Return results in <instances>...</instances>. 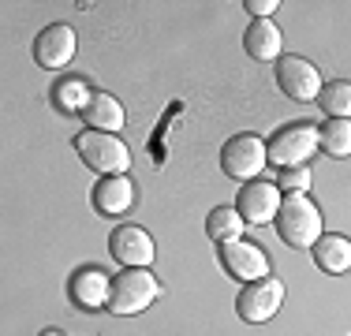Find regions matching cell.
I'll use <instances>...</instances> for the list:
<instances>
[{
    "label": "cell",
    "instance_id": "cell-17",
    "mask_svg": "<svg viewBox=\"0 0 351 336\" xmlns=\"http://www.w3.org/2000/svg\"><path fill=\"white\" fill-rule=\"evenodd\" d=\"M97 90H90L86 79H79V75H68V79H60L53 86V105L60 108V112H79L90 105V97H94Z\"/></svg>",
    "mask_w": 351,
    "mask_h": 336
},
{
    "label": "cell",
    "instance_id": "cell-20",
    "mask_svg": "<svg viewBox=\"0 0 351 336\" xmlns=\"http://www.w3.org/2000/svg\"><path fill=\"white\" fill-rule=\"evenodd\" d=\"M317 146L329 157H351V120H325L317 128Z\"/></svg>",
    "mask_w": 351,
    "mask_h": 336
},
{
    "label": "cell",
    "instance_id": "cell-13",
    "mask_svg": "<svg viewBox=\"0 0 351 336\" xmlns=\"http://www.w3.org/2000/svg\"><path fill=\"white\" fill-rule=\"evenodd\" d=\"M135 206V183L128 176H101L94 187V209L101 217H123Z\"/></svg>",
    "mask_w": 351,
    "mask_h": 336
},
{
    "label": "cell",
    "instance_id": "cell-21",
    "mask_svg": "<svg viewBox=\"0 0 351 336\" xmlns=\"http://www.w3.org/2000/svg\"><path fill=\"white\" fill-rule=\"evenodd\" d=\"M277 187L284 195H306V187H311V168H280V180Z\"/></svg>",
    "mask_w": 351,
    "mask_h": 336
},
{
    "label": "cell",
    "instance_id": "cell-18",
    "mask_svg": "<svg viewBox=\"0 0 351 336\" xmlns=\"http://www.w3.org/2000/svg\"><path fill=\"white\" fill-rule=\"evenodd\" d=\"M247 221L239 217L236 206H217L210 217H206V235L213 243H232V239H243Z\"/></svg>",
    "mask_w": 351,
    "mask_h": 336
},
{
    "label": "cell",
    "instance_id": "cell-14",
    "mask_svg": "<svg viewBox=\"0 0 351 336\" xmlns=\"http://www.w3.org/2000/svg\"><path fill=\"white\" fill-rule=\"evenodd\" d=\"M82 123H86V131L120 134V128L128 123V112H123L120 97H112V94H105V90H97V94L90 97V105L82 108Z\"/></svg>",
    "mask_w": 351,
    "mask_h": 336
},
{
    "label": "cell",
    "instance_id": "cell-3",
    "mask_svg": "<svg viewBox=\"0 0 351 336\" xmlns=\"http://www.w3.org/2000/svg\"><path fill=\"white\" fill-rule=\"evenodd\" d=\"M157 299H161V280L149 269H123V273L112 276V299H108L112 314H120V317L142 314Z\"/></svg>",
    "mask_w": 351,
    "mask_h": 336
},
{
    "label": "cell",
    "instance_id": "cell-10",
    "mask_svg": "<svg viewBox=\"0 0 351 336\" xmlns=\"http://www.w3.org/2000/svg\"><path fill=\"white\" fill-rule=\"evenodd\" d=\"M280 202H284V191L277 183H265V180H250L239 187V198H236V209L247 224H269L277 221L280 213Z\"/></svg>",
    "mask_w": 351,
    "mask_h": 336
},
{
    "label": "cell",
    "instance_id": "cell-15",
    "mask_svg": "<svg viewBox=\"0 0 351 336\" xmlns=\"http://www.w3.org/2000/svg\"><path fill=\"white\" fill-rule=\"evenodd\" d=\"M243 49L250 60L258 64H269V60H280V49H284V38H280V27L273 19H254L243 34Z\"/></svg>",
    "mask_w": 351,
    "mask_h": 336
},
{
    "label": "cell",
    "instance_id": "cell-16",
    "mask_svg": "<svg viewBox=\"0 0 351 336\" xmlns=\"http://www.w3.org/2000/svg\"><path fill=\"white\" fill-rule=\"evenodd\" d=\"M311 250H314V262H317L322 273L340 276V273H348V269H351V239H348V235H329V232H325Z\"/></svg>",
    "mask_w": 351,
    "mask_h": 336
},
{
    "label": "cell",
    "instance_id": "cell-4",
    "mask_svg": "<svg viewBox=\"0 0 351 336\" xmlns=\"http://www.w3.org/2000/svg\"><path fill=\"white\" fill-rule=\"evenodd\" d=\"M265 146H269V161L277 168H303L317 149H322L317 146V128L306 123V120H295V123L277 128Z\"/></svg>",
    "mask_w": 351,
    "mask_h": 336
},
{
    "label": "cell",
    "instance_id": "cell-23",
    "mask_svg": "<svg viewBox=\"0 0 351 336\" xmlns=\"http://www.w3.org/2000/svg\"><path fill=\"white\" fill-rule=\"evenodd\" d=\"M41 336H64L60 329H45V333H41Z\"/></svg>",
    "mask_w": 351,
    "mask_h": 336
},
{
    "label": "cell",
    "instance_id": "cell-1",
    "mask_svg": "<svg viewBox=\"0 0 351 336\" xmlns=\"http://www.w3.org/2000/svg\"><path fill=\"white\" fill-rule=\"evenodd\" d=\"M277 232L288 247H314L322 239V209L306 195H284L277 213Z\"/></svg>",
    "mask_w": 351,
    "mask_h": 336
},
{
    "label": "cell",
    "instance_id": "cell-9",
    "mask_svg": "<svg viewBox=\"0 0 351 336\" xmlns=\"http://www.w3.org/2000/svg\"><path fill=\"white\" fill-rule=\"evenodd\" d=\"M108 250L120 265L128 269H149V262L157 258V247H154V235H149L142 224H120L108 235Z\"/></svg>",
    "mask_w": 351,
    "mask_h": 336
},
{
    "label": "cell",
    "instance_id": "cell-5",
    "mask_svg": "<svg viewBox=\"0 0 351 336\" xmlns=\"http://www.w3.org/2000/svg\"><path fill=\"white\" fill-rule=\"evenodd\" d=\"M269 165V146L258 134H232L221 146V168L228 180L250 183L262 176V168Z\"/></svg>",
    "mask_w": 351,
    "mask_h": 336
},
{
    "label": "cell",
    "instance_id": "cell-6",
    "mask_svg": "<svg viewBox=\"0 0 351 336\" xmlns=\"http://www.w3.org/2000/svg\"><path fill=\"white\" fill-rule=\"evenodd\" d=\"M217 254H221V265L228 276H236V280H262V276H269V254H265L258 243L250 239H232V243H221L217 247Z\"/></svg>",
    "mask_w": 351,
    "mask_h": 336
},
{
    "label": "cell",
    "instance_id": "cell-7",
    "mask_svg": "<svg viewBox=\"0 0 351 336\" xmlns=\"http://www.w3.org/2000/svg\"><path fill=\"white\" fill-rule=\"evenodd\" d=\"M280 302H284V284L277 280V276H262V280H250L247 288L239 291L236 310H239L243 322L262 325V322H269V317L280 310Z\"/></svg>",
    "mask_w": 351,
    "mask_h": 336
},
{
    "label": "cell",
    "instance_id": "cell-11",
    "mask_svg": "<svg viewBox=\"0 0 351 336\" xmlns=\"http://www.w3.org/2000/svg\"><path fill=\"white\" fill-rule=\"evenodd\" d=\"M68 299L79 310H108V299H112V276H108L101 265L75 269L71 280H68Z\"/></svg>",
    "mask_w": 351,
    "mask_h": 336
},
{
    "label": "cell",
    "instance_id": "cell-12",
    "mask_svg": "<svg viewBox=\"0 0 351 336\" xmlns=\"http://www.w3.org/2000/svg\"><path fill=\"white\" fill-rule=\"evenodd\" d=\"M75 49H79L75 30L68 23H53V27H45L34 38V60L45 71H60V67H68L75 60Z\"/></svg>",
    "mask_w": 351,
    "mask_h": 336
},
{
    "label": "cell",
    "instance_id": "cell-19",
    "mask_svg": "<svg viewBox=\"0 0 351 336\" xmlns=\"http://www.w3.org/2000/svg\"><path fill=\"white\" fill-rule=\"evenodd\" d=\"M322 112H329V120H351V82L348 79H332L322 86L317 94Z\"/></svg>",
    "mask_w": 351,
    "mask_h": 336
},
{
    "label": "cell",
    "instance_id": "cell-22",
    "mask_svg": "<svg viewBox=\"0 0 351 336\" xmlns=\"http://www.w3.org/2000/svg\"><path fill=\"white\" fill-rule=\"evenodd\" d=\"M243 8H247V12H250V15H254V19H269V15H273V12H277V8H280V4H277V0H247V4H243Z\"/></svg>",
    "mask_w": 351,
    "mask_h": 336
},
{
    "label": "cell",
    "instance_id": "cell-8",
    "mask_svg": "<svg viewBox=\"0 0 351 336\" xmlns=\"http://www.w3.org/2000/svg\"><path fill=\"white\" fill-rule=\"evenodd\" d=\"M277 86L291 101H317L325 82H322V71L311 60H303V56H280L277 60Z\"/></svg>",
    "mask_w": 351,
    "mask_h": 336
},
{
    "label": "cell",
    "instance_id": "cell-2",
    "mask_svg": "<svg viewBox=\"0 0 351 336\" xmlns=\"http://www.w3.org/2000/svg\"><path fill=\"white\" fill-rule=\"evenodd\" d=\"M75 149H79L82 165L101 176H128V168H131V149L120 134L82 131V134H75Z\"/></svg>",
    "mask_w": 351,
    "mask_h": 336
}]
</instances>
